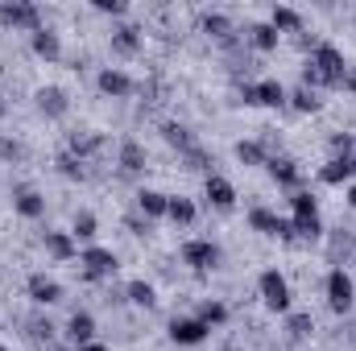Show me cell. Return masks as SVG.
Wrapping results in <instances>:
<instances>
[{"mask_svg": "<svg viewBox=\"0 0 356 351\" xmlns=\"http://www.w3.org/2000/svg\"><path fill=\"white\" fill-rule=\"evenodd\" d=\"M307 62L323 75V83H327V87H340V83H344V75H348V62H344V54H340L332 42H315V50L307 54Z\"/></svg>", "mask_w": 356, "mask_h": 351, "instance_id": "6da1fadb", "label": "cell"}, {"mask_svg": "<svg viewBox=\"0 0 356 351\" xmlns=\"http://www.w3.org/2000/svg\"><path fill=\"white\" fill-rule=\"evenodd\" d=\"M257 289H261V302H266L273 314H290V281L277 268H266L257 277Z\"/></svg>", "mask_w": 356, "mask_h": 351, "instance_id": "7a4b0ae2", "label": "cell"}, {"mask_svg": "<svg viewBox=\"0 0 356 351\" xmlns=\"http://www.w3.org/2000/svg\"><path fill=\"white\" fill-rule=\"evenodd\" d=\"M79 264H83V281H104V277H112L120 268L116 252L112 248H99V244H88L79 252Z\"/></svg>", "mask_w": 356, "mask_h": 351, "instance_id": "3957f363", "label": "cell"}, {"mask_svg": "<svg viewBox=\"0 0 356 351\" xmlns=\"http://www.w3.org/2000/svg\"><path fill=\"white\" fill-rule=\"evenodd\" d=\"M0 21L13 25V29H29V33L42 29V12L29 0H0Z\"/></svg>", "mask_w": 356, "mask_h": 351, "instance_id": "277c9868", "label": "cell"}, {"mask_svg": "<svg viewBox=\"0 0 356 351\" xmlns=\"http://www.w3.org/2000/svg\"><path fill=\"white\" fill-rule=\"evenodd\" d=\"M323 289H327V306H332L336 314H344V310H353L356 285H353V277H348L344 268H332V273H327V281H323Z\"/></svg>", "mask_w": 356, "mask_h": 351, "instance_id": "5b68a950", "label": "cell"}, {"mask_svg": "<svg viewBox=\"0 0 356 351\" xmlns=\"http://www.w3.org/2000/svg\"><path fill=\"white\" fill-rule=\"evenodd\" d=\"M182 264H191L195 273H207L220 264V244L216 240H186L182 244Z\"/></svg>", "mask_w": 356, "mask_h": 351, "instance_id": "8992f818", "label": "cell"}, {"mask_svg": "<svg viewBox=\"0 0 356 351\" xmlns=\"http://www.w3.org/2000/svg\"><path fill=\"white\" fill-rule=\"evenodd\" d=\"M25 293H29L33 306H54V302H63V285H58L54 277H46V273H29V277H25Z\"/></svg>", "mask_w": 356, "mask_h": 351, "instance_id": "52a82bcc", "label": "cell"}, {"mask_svg": "<svg viewBox=\"0 0 356 351\" xmlns=\"http://www.w3.org/2000/svg\"><path fill=\"white\" fill-rule=\"evenodd\" d=\"M203 194H207V203H211L216 211H232V207H236V186H232L224 174L203 178Z\"/></svg>", "mask_w": 356, "mask_h": 351, "instance_id": "ba28073f", "label": "cell"}, {"mask_svg": "<svg viewBox=\"0 0 356 351\" xmlns=\"http://www.w3.org/2000/svg\"><path fill=\"white\" fill-rule=\"evenodd\" d=\"M207 335H211V331H207L199 318H175V323H170V343H178V348H199Z\"/></svg>", "mask_w": 356, "mask_h": 351, "instance_id": "9c48e42d", "label": "cell"}, {"mask_svg": "<svg viewBox=\"0 0 356 351\" xmlns=\"http://www.w3.org/2000/svg\"><path fill=\"white\" fill-rule=\"evenodd\" d=\"M38 112H42L46 120H63V116L71 112V95L63 87H42L38 91Z\"/></svg>", "mask_w": 356, "mask_h": 351, "instance_id": "30bf717a", "label": "cell"}, {"mask_svg": "<svg viewBox=\"0 0 356 351\" xmlns=\"http://www.w3.org/2000/svg\"><path fill=\"white\" fill-rule=\"evenodd\" d=\"M13 211H17L21 219H42V215H46V198H42L33 186H17V190H13Z\"/></svg>", "mask_w": 356, "mask_h": 351, "instance_id": "8fae6325", "label": "cell"}, {"mask_svg": "<svg viewBox=\"0 0 356 351\" xmlns=\"http://www.w3.org/2000/svg\"><path fill=\"white\" fill-rule=\"evenodd\" d=\"M95 87L104 91V95H112V99H124V95H133V79H129L120 67H104V71L95 75Z\"/></svg>", "mask_w": 356, "mask_h": 351, "instance_id": "7c38bea8", "label": "cell"}, {"mask_svg": "<svg viewBox=\"0 0 356 351\" xmlns=\"http://www.w3.org/2000/svg\"><path fill=\"white\" fill-rule=\"evenodd\" d=\"M353 178H356V157H332L319 170V182H327V186H353Z\"/></svg>", "mask_w": 356, "mask_h": 351, "instance_id": "4fadbf2b", "label": "cell"}, {"mask_svg": "<svg viewBox=\"0 0 356 351\" xmlns=\"http://www.w3.org/2000/svg\"><path fill=\"white\" fill-rule=\"evenodd\" d=\"M67 339L75 343V351L83 348V343H95V318H91L88 310H75L67 318Z\"/></svg>", "mask_w": 356, "mask_h": 351, "instance_id": "5bb4252c", "label": "cell"}, {"mask_svg": "<svg viewBox=\"0 0 356 351\" xmlns=\"http://www.w3.org/2000/svg\"><path fill=\"white\" fill-rule=\"evenodd\" d=\"M266 170H269V178H273L277 186H290V190H298V182H302V174H298V162H294V157H269Z\"/></svg>", "mask_w": 356, "mask_h": 351, "instance_id": "9a60e30c", "label": "cell"}, {"mask_svg": "<svg viewBox=\"0 0 356 351\" xmlns=\"http://www.w3.org/2000/svg\"><path fill=\"white\" fill-rule=\"evenodd\" d=\"M166 198L170 194H162V190H137V215H145V219H166Z\"/></svg>", "mask_w": 356, "mask_h": 351, "instance_id": "2e32d148", "label": "cell"}, {"mask_svg": "<svg viewBox=\"0 0 356 351\" xmlns=\"http://www.w3.org/2000/svg\"><path fill=\"white\" fill-rule=\"evenodd\" d=\"M203 33H211L220 46H232L236 42V29H232V21L224 12H203Z\"/></svg>", "mask_w": 356, "mask_h": 351, "instance_id": "e0dca14e", "label": "cell"}, {"mask_svg": "<svg viewBox=\"0 0 356 351\" xmlns=\"http://www.w3.org/2000/svg\"><path fill=\"white\" fill-rule=\"evenodd\" d=\"M112 50L124 54V58L141 54V29H137V25H120V29H112Z\"/></svg>", "mask_w": 356, "mask_h": 351, "instance_id": "ac0fdd59", "label": "cell"}, {"mask_svg": "<svg viewBox=\"0 0 356 351\" xmlns=\"http://www.w3.org/2000/svg\"><path fill=\"white\" fill-rule=\"evenodd\" d=\"M46 252H50L54 261H75V257H79L71 232H46Z\"/></svg>", "mask_w": 356, "mask_h": 351, "instance_id": "d6986e66", "label": "cell"}, {"mask_svg": "<svg viewBox=\"0 0 356 351\" xmlns=\"http://www.w3.org/2000/svg\"><path fill=\"white\" fill-rule=\"evenodd\" d=\"M195 215H199V207H195L191 198H182V194H170V198H166V219H170V223L191 228V223H195Z\"/></svg>", "mask_w": 356, "mask_h": 351, "instance_id": "ffe728a7", "label": "cell"}, {"mask_svg": "<svg viewBox=\"0 0 356 351\" xmlns=\"http://www.w3.org/2000/svg\"><path fill=\"white\" fill-rule=\"evenodd\" d=\"M269 25H273L277 33H298V29H302V12H298V8H290V4H273Z\"/></svg>", "mask_w": 356, "mask_h": 351, "instance_id": "44dd1931", "label": "cell"}, {"mask_svg": "<svg viewBox=\"0 0 356 351\" xmlns=\"http://www.w3.org/2000/svg\"><path fill=\"white\" fill-rule=\"evenodd\" d=\"M253 91H257V103H261V108H286V95H290L277 79H257Z\"/></svg>", "mask_w": 356, "mask_h": 351, "instance_id": "7402d4cb", "label": "cell"}, {"mask_svg": "<svg viewBox=\"0 0 356 351\" xmlns=\"http://www.w3.org/2000/svg\"><path fill=\"white\" fill-rule=\"evenodd\" d=\"M33 54L46 58V62H58V58H63V42H58V33L38 29V33H33Z\"/></svg>", "mask_w": 356, "mask_h": 351, "instance_id": "603a6c76", "label": "cell"}, {"mask_svg": "<svg viewBox=\"0 0 356 351\" xmlns=\"http://www.w3.org/2000/svg\"><path fill=\"white\" fill-rule=\"evenodd\" d=\"M120 170H124V174H141V170H145V149H141L133 137L120 141Z\"/></svg>", "mask_w": 356, "mask_h": 351, "instance_id": "cb8c5ba5", "label": "cell"}, {"mask_svg": "<svg viewBox=\"0 0 356 351\" xmlns=\"http://www.w3.org/2000/svg\"><path fill=\"white\" fill-rule=\"evenodd\" d=\"M162 141H166L170 149H178V153H191V149H195L191 128H186V124H175V120H166V124H162Z\"/></svg>", "mask_w": 356, "mask_h": 351, "instance_id": "d4e9b609", "label": "cell"}, {"mask_svg": "<svg viewBox=\"0 0 356 351\" xmlns=\"http://www.w3.org/2000/svg\"><path fill=\"white\" fill-rule=\"evenodd\" d=\"M124 298H129L133 306H141V310H154V306H158V293H154V285H149V281H141V277L124 285Z\"/></svg>", "mask_w": 356, "mask_h": 351, "instance_id": "484cf974", "label": "cell"}, {"mask_svg": "<svg viewBox=\"0 0 356 351\" xmlns=\"http://www.w3.org/2000/svg\"><path fill=\"white\" fill-rule=\"evenodd\" d=\"M195 318H199L207 331H211V327H224V323H228V306H224V302H216V298H207V302H199Z\"/></svg>", "mask_w": 356, "mask_h": 351, "instance_id": "4316f807", "label": "cell"}, {"mask_svg": "<svg viewBox=\"0 0 356 351\" xmlns=\"http://www.w3.org/2000/svg\"><path fill=\"white\" fill-rule=\"evenodd\" d=\"M277 223H282L277 211H269V207H249V228H253V232H261V236H277Z\"/></svg>", "mask_w": 356, "mask_h": 351, "instance_id": "83f0119b", "label": "cell"}, {"mask_svg": "<svg viewBox=\"0 0 356 351\" xmlns=\"http://www.w3.org/2000/svg\"><path fill=\"white\" fill-rule=\"evenodd\" d=\"M277 29L269 25V21H257V25H249V42H253V50H261V54H269V50H277Z\"/></svg>", "mask_w": 356, "mask_h": 351, "instance_id": "f1b7e54d", "label": "cell"}, {"mask_svg": "<svg viewBox=\"0 0 356 351\" xmlns=\"http://www.w3.org/2000/svg\"><path fill=\"white\" fill-rule=\"evenodd\" d=\"M286 103H290L294 112H302V116H311V112H319V108H323L319 91H311V87H294L290 95H286Z\"/></svg>", "mask_w": 356, "mask_h": 351, "instance_id": "f546056e", "label": "cell"}, {"mask_svg": "<svg viewBox=\"0 0 356 351\" xmlns=\"http://www.w3.org/2000/svg\"><path fill=\"white\" fill-rule=\"evenodd\" d=\"M290 223H294V236H298V240H319V236H323L319 215H290Z\"/></svg>", "mask_w": 356, "mask_h": 351, "instance_id": "4dcf8cb0", "label": "cell"}, {"mask_svg": "<svg viewBox=\"0 0 356 351\" xmlns=\"http://www.w3.org/2000/svg\"><path fill=\"white\" fill-rule=\"evenodd\" d=\"M58 174L67 178V182H83V174H88V170H83V157H75L71 149L58 153Z\"/></svg>", "mask_w": 356, "mask_h": 351, "instance_id": "1f68e13d", "label": "cell"}, {"mask_svg": "<svg viewBox=\"0 0 356 351\" xmlns=\"http://www.w3.org/2000/svg\"><path fill=\"white\" fill-rule=\"evenodd\" d=\"M236 157H241L245 166H266V162H269L261 141H241V145H236Z\"/></svg>", "mask_w": 356, "mask_h": 351, "instance_id": "d6a6232c", "label": "cell"}, {"mask_svg": "<svg viewBox=\"0 0 356 351\" xmlns=\"http://www.w3.org/2000/svg\"><path fill=\"white\" fill-rule=\"evenodd\" d=\"M95 232H99L95 215H91V211H79L75 223H71V236H75V240H95Z\"/></svg>", "mask_w": 356, "mask_h": 351, "instance_id": "836d02e7", "label": "cell"}, {"mask_svg": "<svg viewBox=\"0 0 356 351\" xmlns=\"http://www.w3.org/2000/svg\"><path fill=\"white\" fill-rule=\"evenodd\" d=\"M290 211H294V215H319V203H315L311 190H294V194H290Z\"/></svg>", "mask_w": 356, "mask_h": 351, "instance_id": "e575fe53", "label": "cell"}, {"mask_svg": "<svg viewBox=\"0 0 356 351\" xmlns=\"http://www.w3.org/2000/svg\"><path fill=\"white\" fill-rule=\"evenodd\" d=\"M286 331H290V339H307L315 331V318L311 314H286Z\"/></svg>", "mask_w": 356, "mask_h": 351, "instance_id": "d590c367", "label": "cell"}, {"mask_svg": "<svg viewBox=\"0 0 356 351\" xmlns=\"http://www.w3.org/2000/svg\"><path fill=\"white\" fill-rule=\"evenodd\" d=\"M332 157H356V137L353 132H336V137H332Z\"/></svg>", "mask_w": 356, "mask_h": 351, "instance_id": "8d00e7d4", "label": "cell"}, {"mask_svg": "<svg viewBox=\"0 0 356 351\" xmlns=\"http://www.w3.org/2000/svg\"><path fill=\"white\" fill-rule=\"evenodd\" d=\"M182 162H186V170H207V166H211V157H207L199 145H195L191 153H182ZM207 174H211V170H207Z\"/></svg>", "mask_w": 356, "mask_h": 351, "instance_id": "74e56055", "label": "cell"}, {"mask_svg": "<svg viewBox=\"0 0 356 351\" xmlns=\"http://www.w3.org/2000/svg\"><path fill=\"white\" fill-rule=\"evenodd\" d=\"M91 4H95V12H108V17H124L129 12L124 0H91Z\"/></svg>", "mask_w": 356, "mask_h": 351, "instance_id": "f35d334b", "label": "cell"}, {"mask_svg": "<svg viewBox=\"0 0 356 351\" xmlns=\"http://www.w3.org/2000/svg\"><path fill=\"white\" fill-rule=\"evenodd\" d=\"M21 153H25V149H21L17 141H4V137H0V157H8V162H17Z\"/></svg>", "mask_w": 356, "mask_h": 351, "instance_id": "ab89813d", "label": "cell"}, {"mask_svg": "<svg viewBox=\"0 0 356 351\" xmlns=\"http://www.w3.org/2000/svg\"><path fill=\"white\" fill-rule=\"evenodd\" d=\"M129 228H133V236H145L149 232V219L145 215H129Z\"/></svg>", "mask_w": 356, "mask_h": 351, "instance_id": "60d3db41", "label": "cell"}, {"mask_svg": "<svg viewBox=\"0 0 356 351\" xmlns=\"http://www.w3.org/2000/svg\"><path fill=\"white\" fill-rule=\"evenodd\" d=\"M241 99H245V103H257V91H253V83H245V87H241Z\"/></svg>", "mask_w": 356, "mask_h": 351, "instance_id": "b9f144b4", "label": "cell"}, {"mask_svg": "<svg viewBox=\"0 0 356 351\" xmlns=\"http://www.w3.org/2000/svg\"><path fill=\"white\" fill-rule=\"evenodd\" d=\"M340 87H348V91H356V67H348V75H344V83Z\"/></svg>", "mask_w": 356, "mask_h": 351, "instance_id": "7bdbcfd3", "label": "cell"}, {"mask_svg": "<svg viewBox=\"0 0 356 351\" xmlns=\"http://www.w3.org/2000/svg\"><path fill=\"white\" fill-rule=\"evenodd\" d=\"M79 351H112V348H104V343L95 339V343H83V348H79Z\"/></svg>", "mask_w": 356, "mask_h": 351, "instance_id": "ee69618b", "label": "cell"}, {"mask_svg": "<svg viewBox=\"0 0 356 351\" xmlns=\"http://www.w3.org/2000/svg\"><path fill=\"white\" fill-rule=\"evenodd\" d=\"M344 194H348V207H356V182L348 186V190H344Z\"/></svg>", "mask_w": 356, "mask_h": 351, "instance_id": "f6af8a7d", "label": "cell"}, {"mask_svg": "<svg viewBox=\"0 0 356 351\" xmlns=\"http://www.w3.org/2000/svg\"><path fill=\"white\" fill-rule=\"evenodd\" d=\"M0 120H4V99H0Z\"/></svg>", "mask_w": 356, "mask_h": 351, "instance_id": "bcb514c9", "label": "cell"}, {"mask_svg": "<svg viewBox=\"0 0 356 351\" xmlns=\"http://www.w3.org/2000/svg\"><path fill=\"white\" fill-rule=\"evenodd\" d=\"M46 351H63V348H46Z\"/></svg>", "mask_w": 356, "mask_h": 351, "instance_id": "7dc6e473", "label": "cell"}, {"mask_svg": "<svg viewBox=\"0 0 356 351\" xmlns=\"http://www.w3.org/2000/svg\"><path fill=\"white\" fill-rule=\"evenodd\" d=\"M0 351H8V348H4V343H0Z\"/></svg>", "mask_w": 356, "mask_h": 351, "instance_id": "c3c4849f", "label": "cell"}]
</instances>
